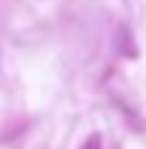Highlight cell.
Instances as JSON below:
<instances>
[{
	"mask_svg": "<svg viewBox=\"0 0 146 149\" xmlns=\"http://www.w3.org/2000/svg\"><path fill=\"white\" fill-rule=\"evenodd\" d=\"M80 149H100V135H92V138H89Z\"/></svg>",
	"mask_w": 146,
	"mask_h": 149,
	"instance_id": "cell-1",
	"label": "cell"
}]
</instances>
